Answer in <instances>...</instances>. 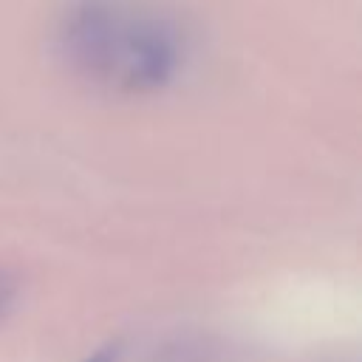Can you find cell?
I'll return each mask as SVG.
<instances>
[{"instance_id":"6da1fadb","label":"cell","mask_w":362,"mask_h":362,"mask_svg":"<svg viewBox=\"0 0 362 362\" xmlns=\"http://www.w3.org/2000/svg\"><path fill=\"white\" fill-rule=\"evenodd\" d=\"M54 51L68 74L122 96L161 93L187 59L181 28L130 0H71L57 17Z\"/></svg>"},{"instance_id":"7a4b0ae2","label":"cell","mask_w":362,"mask_h":362,"mask_svg":"<svg viewBox=\"0 0 362 362\" xmlns=\"http://www.w3.org/2000/svg\"><path fill=\"white\" fill-rule=\"evenodd\" d=\"M17 294H20V280L11 272L0 269V320L14 308Z\"/></svg>"},{"instance_id":"3957f363","label":"cell","mask_w":362,"mask_h":362,"mask_svg":"<svg viewBox=\"0 0 362 362\" xmlns=\"http://www.w3.org/2000/svg\"><path fill=\"white\" fill-rule=\"evenodd\" d=\"M119 356H122V348H119V342H107V345L96 348L90 356H85L82 362H119Z\"/></svg>"}]
</instances>
